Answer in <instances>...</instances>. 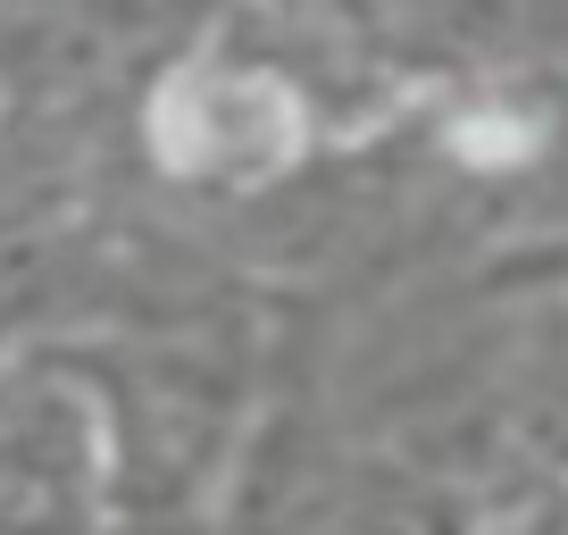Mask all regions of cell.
Here are the masks:
<instances>
[{
	"instance_id": "1",
	"label": "cell",
	"mask_w": 568,
	"mask_h": 535,
	"mask_svg": "<svg viewBox=\"0 0 568 535\" xmlns=\"http://www.w3.org/2000/svg\"><path fill=\"white\" fill-rule=\"evenodd\" d=\"M160 143L176 168L260 176L302 143V101L276 75H176L160 92Z\"/></svg>"
},
{
	"instance_id": "2",
	"label": "cell",
	"mask_w": 568,
	"mask_h": 535,
	"mask_svg": "<svg viewBox=\"0 0 568 535\" xmlns=\"http://www.w3.org/2000/svg\"><path fill=\"white\" fill-rule=\"evenodd\" d=\"M452 143H460V160H518V151H527V125L518 118H460Z\"/></svg>"
}]
</instances>
